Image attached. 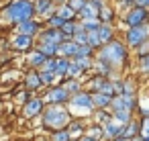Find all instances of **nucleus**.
Instances as JSON below:
<instances>
[{"label": "nucleus", "instance_id": "4468645a", "mask_svg": "<svg viewBox=\"0 0 149 141\" xmlns=\"http://www.w3.org/2000/svg\"><path fill=\"white\" fill-rule=\"evenodd\" d=\"M23 86H25L27 92H35V90H39V88L43 86V84H41V78H39V72H37V70H29V72L25 74Z\"/></svg>", "mask_w": 149, "mask_h": 141}, {"label": "nucleus", "instance_id": "c9c22d12", "mask_svg": "<svg viewBox=\"0 0 149 141\" xmlns=\"http://www.w3.org/2000/svg\"><path fill=\"white\" fill-rule=\"evenodd\" d=\"M74 61H76L84 72H86L88 68H92V57H74Z\"/></svg>", "mask_w": 149, "mask_h": 141}, {"label": "nucleus", "instance_id": "58836bf2", "mask_svg": "<svg viewBox=\"0 0 149 141\" xmlns=\"http://www.w3.org/2000/svg\"><path fill=\"white\" fill-rule=\"evenodd\" d=\"M29 94H31V92H27V90H23V92H19V94H17V102H21V104H25V102H27V100L31 98Z\"/></svg>", "mask_w": 149, "mask_h": 141}, {"label": "nucleus", "instance_id": "79ce46f5", "mask_svg": "<svg viewBox=\"0 0 149 141\" xmlns=\"http://www.w3.org/2000/svg\"><path fill=\"white\" fill-rule=\"evenodd\" d=\"M78 141H96V139H92V137H88V135H82Z\"/></svg>", "mask_w": 149, "mask_h": 141}, {"label": "nucleus", "instance_id": "72a5a7b5", "mask_svg": "<svg viewBox=\"0 0 149 141\" xmlns=\"http://www.w3.org/2000/svg\"><path fill=\"white\" fill-rule=\"evenodd\" d=\"M51 141H72V139L65 129H59V131H51Z\"/></svg>", "mask_w": 149, "mask_h": 141}, {"label": "nucleus", "instance_id": "5701e85b", "mask_svg": "<svg viewBox=\"0 0 149 141\" xmlns=\"http://www.w3.org/2000/svg\"><path fill=\"white\" fill-rule=\"evenodd\" d=\"M39 53H43L45 57H57V45H51V43H37L35 47Z\"/></svg>", "mask_w": 149, "mask_h": 141}, {"label": "nucleus", "instance_id": "412c9836", "mask_svg": "<svg viewBox=\"0 0 149 141\" xmlns=\"http://www.w3.org/2000/svg\"><path fill=\"white\" fill-rule=\"evenodd\" d=\"M139 135V123L135 121V119H131L127 125H125V131H123V137L127 139V141H131V139H135Z\"/></svg>", "mask_w": 149, "mask_h": 141}, {"label": "nucleus", "instance_id": "f257e3e1", "mask_svg": "<svg viewBox=\"0 0 149 141\" xmlns=\"http://www.w3.org/2000/svg\"><path fill=\"white\" fill-rule=\"evenodd\" d=\"M2 19L8 21L10 25H21L25 21L35 19V8L31 0H10L2 10Z\"/></svg>", "mask_w": 149, "mask_h": 141}, {"label": "nucleus", "instance_id": "aec40b11", "mask_svg": "<svg viewBox=\"0 0 149 141\" xmlns=\"http://www.w3.org/2000/svg\"><path fill=\"white\" fill-rule=\"evenodd\" d=\"M55 15H57V17H61L65 23H72V21H76V17H78V15H76L68 4H59V6H55Z\"/></svg>", "mask_w": 149, "mask_h": 141}, {"label": "nucleus", "instance_id": "37998d69", "mask_svg": "<svg viewBox=\"0 0 149 141\" xmlns=\"http://www.w3.org/2000/svg\"><path fill=\"white\" fill-rule=\"evenodd\" d=\"M53 4H65V0H51Z\"/></svg>", "mask_w": 149, "mask_h": 141}, {"label": "nucleus", "instance_id": "393cba45", "mask_svg": "<svg viewBox=\"0 0 149 141\" xmlns=\"http://www.w3.org/2000/svg\"><path fill=\"white\" fill-rule=\"evenodd\" d=\"M96 121H98V125H100V127H104L106 123H110V121H112V112H110L108 108L96 110Z\"/></svg>", "mask_w": 149, "mask_h": 141}, {"label": "nucleus", "instance_id": "423d86ee", "mask_svg": "<svg viewBox=\"0 0 149 141\" xmlns=\"http://www.w3.org/2000/svg\"><path fill=\"white\" fill-rule=\"evenodd\" d=\"M147 19H149V10L133 6V8L125 15L123 21H125V25H127L129 29H133V27H139V25H147Z\"/></svg>", "mask_w": 149, "mask_h": 141}, {"label": "nucleus", "instance_id": "cd10ccee", "mask_svg": "<svg viewBox=\"0 0 149 141\" xmlns=\"http://www.w3.org/2000/svg\"><path fill=\"white\" fill-rule=\"evenodd\" d=\"M63 23H65V21H63L61 17H57V15L53 13V15H51V17L47 19V29H57V31H59V29L63 27Z\"/></svg>", "mask_w": 149, "mask_h": 141}, {"label": "nucleus", "instance_id": "b1692460", "mask_svg": "<svg viewBox=\"0 0 149 141\" xmlns=\"http://www.w3.org/2000/svg\"><path fill=\"white\" fill-rule=\"evenodd\" d=\"M70 61L72 59H68V57H55V70H53V74L55 76H65V72L70 68Z\"/></svg>", "mask_w": 149, "mask_h": 141}, {"label": "nucleus", "instance_id": "f03ea898", "mask_svg": "<svg viewBox=\"0 0 149 141\" xmlns=\"http://www.w3.org/2000/svg\"><path fill=\"white\" fill-rule=\"evenodd\" d=\"M98 61L106 64L110 70H116V68H123L127 64V47L120 43V41H110L108 45L100 47L98 49V55H96Z\"/></svg>", "mask_w": 149, "mask_h": 141}, {"label": "nucleus", "instance_id": "7c9ffc66", "mask_svg": "<svg viewBox=\"0 0 149 141\" xmlns=\"http://www.w3.org/2000/svg\"><path fill=\"white\" fill-rule=\"evenodd\" d=\"M63 88H65V92H68L70 96H74V94H78V92L82 90V88H80V82H78V80H68Z\"/></svg>", "mask_w": 149, "mask_h": 141}, {"label": "nucleus", "instance_id": "4c0bfd02", "mask_svg": "<svg viewBox=\"0 0 149 141\" xmlns=\"http://www.w3.org/2000/svg\"><path fill=\"white\" fill-rule=\"evenodd\" d=\"M139 70H141V72H145V74L149 72V53H145V55H141V57H139Z\"/></svg>", "mask_w": 149, "mask_h": 141}, {"label": "nucleus", "instance_id": "f704fd0d", "mask_svg": "<svg viewBox=\"0 0 149 141\" xmlns=\"http://www.w3.org/2000/svg\"><path fill=\"white\" fill-rule=\"evenodd\" d=\"M94 55V49L90 45H84V47H78L76 51V57H92Z\"/></svg>", "mask_w": 149, "mask_h": 141}, {"label": "nucleus", "instance_id": "f3484780", "mask_svg": "<svg viewBox=\"0 0 149 141\" xmlns=\"http://www.w3.org/2000/svg\"><path fill=\"white\" fill-rule=\"evenodd\" d=\"M96 35H98L100 47L108 45V43L114 39V33H112V27H110V25H100V27H98V31H96Z\"/></svg>", "mask_w": 149, "mask_h": 141}, {"label": "nucleus", "instance_id": "6ab92c4d", "mask_svg": "<svg viewBox=\"0 0 149 141\" xmlns=\"http://www.w3.org/2000/svg\"><path fill=\"white\" fill-rule=\"evenodd\" d=\"M90 98H92V106L94 108H98V110H102V108H108L110 106V96H106V94H90Z\"/></svg>", "mask_w": 149, "mask_h": 141}, {"label": "nucleus", "instance_id": "c85d7f7f", "mask_svg": "<svg viewBox=\"0 0 149 141\" xmlns=\"http://www.w3.org/2000/svg\"><path fill=\"white\" fill-rule=\"evenodd\" d=\"M106 80H108V78H102V76H96V78H92V84H90V88H92V94H96V92H102V88H104Z\"/></svg>", "mask_w": 149, "mask_h": 141}, {"label": "nucleus", "instance_id": "6e6552de", "mask_svg": "<svg viewBox=\"0 0 149 141\" xmlns=\"http://www.w3.org/2000/svg\"><path fill=\"white\" fill-rule=\"evenodd\" d=\"M43 108H45V102H43L41 98H37V96H31V98L23 104V114H25L27 119H35V117H41Z\"/></svg>", "mask_w": 149, "mask_h": 141}, {"label": "nucleus", "instance_id": "7ed1b4c3", "mask_svg": "<svg viewBox=\"0 0 149 141\" xmlns=\"http://www.w3.org/2000/svg\"><path fill=\"white\" fill-rule=\"evenodd\" d=\"M41 121H43V127L45 129L59 131V129H65L70 125L72 114L68 110H63V106H47L41 112Z\"/></svg>", "mask_w": 149, "mask_h": 141}, {"label": "nucleus", "instance_id": "ddd939ff", "mask_svg": "<svg viewBox=\"0 0 149 141\" xmlns=\"http://www.w3.org/2000/svg\"><path fill=\"white\" fill-rule=\"evenodd\" d=\"M102 6H104V4L100 2V0H86V6L80 10L82 21H84V19H98V13H100Z\"/></svg>", "mask_w": 149, "mask_h": 141}, {"label": "nucleus", "instance_id": "de8ad7c7", "mask_svg": "<svg viewBox=\"0 0 149 141\" xmlns=\"http://www.w3.org/2000/svg\"><path fill=\"white\" fill-rule=\"evenodd\" d=\"M31 2H35V0H31Z\"/></svg>", "mask_w": 149, "mask_h": 141}, {"label": "nucleus", "instance_id": "2f4dec72", "mask_svg": "<svg viewBox=\"0 0 149 141\" xmlns=\"http://www.w3.org/2000/svg\"><path fill=\"white\" fill-rule=\"evenodd\" d=\"M139 131H141V139L149 137V114H143V121L139 123Z\"/></svg>", "mask_w": 149, "mask_h": 141}, {"label": "nucleus", "instance_id": "ea45409f", "mask_svg": "<svg viewBox=\"0 0 149 141\" xmlns=\"http://www.w3.org/2000/svg\"><path fill=\"white\" fill-rule=\"evenodd\" d=\"M133 2H135L137 8H145V10L149 8V0H133Z\"/></svg>", "mask_w": 149, "mask_h": 141}, {"label": "nucleus", "instance_id": "473e14b6", "mask_svg": "<svg viewBox=\"0 0 149 141\" xmlns=\"http://www.w3.org/2000/svg\"><path fill=\"white\" fill-rule=\"evenodd\" d=\"M65 4H68L76 15H80V10L86 6V0H65Z\"/></svg>", "mask_w": 149, "mask_h": 141}, {"label": "nucleus", "instance_id": "c756f323", "mask_svg": "<svg viewBox=\"0 0 149 141\" xmlns=\"http://www.w3.org/2000/svg\"><path fill=\"white\" fill-rule=\"evenodd\" d=\"M39 78H41V84H43V86H45V84H47V86H55V78H57V76H55L53 72H39Z\"/></svg>", "mask_w": 149, "mask_h": 141}, {"label": "nucleus", "instance_id": "e433bc0d", "mask_svg": "<svg viewBox=\"0 0 149 141\" xmlns=\"http://www.w3.org/2000/svg\"><path fill=\"white\" fill-rule=\"evenodd\" d=\"M88 137H92V139H96V141H100V137H102V127L100 125H96V127H92V129H88V133H86Z\"/></svg>", "mask_w": 149, "mask_h": 141}, {"label": "nucleus", "instance_id": "2eb2a0df", "mask_svg": "<svg viewBox=\"0 0 149 141\" xmlns=\"http://www.w3.org/2000/svg\"><path fill=\"white\" fill-rule=\"evenodd\" d=\"M123 131H125V127L120 125V123H116V121H110V123H106L104 127H102V135L106 137V139H118V137H123Z\"/></svg>", "mask_w": 149, "mask_h": 141}, {"label": "nucleus", "instance_id": "a878e982", "mask_svg": "<svg viewBox=\"0 0 149 141\" xmlns=\"http://www.w3.org/2000/svg\"><path fill=\"white\" fill-rule=\"evenodd\" d=\"M82 72H84V70H82V68L72 59V61H70V68H68V72H65V76H68L70 80H78V76H80Z\"/></svg>", "mask_w": 149, "mask_h": 141}, {"label": "nucleus", "instance_id": "bb28decb", "mask_svg": "<svg viewBox=\"0 0 149 141\" xmlns=\"http://www.w3.org/2000/svg\"><path fill=\"white\" fill-rule=\"evenodd\" d=\"M98 21H100L102 25H110V21H112V10H110L108 6H102L100 13H98Z\"/></svg>", "mask_w": 149, "mask_h": 141}, {"label": "nucleus", "instance_id": "a18cd8bd", "mask_svg": "<svg viewBox=\"0 0 149 141\" xmlns=\"http://www.w3.org/2000/svg\"><path fill=\"white\" fill-rule=\"evenodd\" d=\"M131 141H143V139H141V137H135V139H131Z\"/></svg>", "mask_w": 149, "mask_h": 141}, {"label": "nucleus", "instance_id": "c03bdc74", "mask_svg": "<svg viewBox=\"0 0 149 141\" xmlns=\"http://www.w3.org/2000/svg\"><path fill=\"white\" fill-rule=\"evenodd\" d=\"M112 141H127L125 137H118V139H112Z\"/></svg>", "mask_w": 149, "mask_h": 141}, {"label": "nucleus", "instance_id": "9b49d317", "mask_svg": "<svg viewBox=\"0 0 149 141\" xmlns=\"http://www.w3.org/2000/svg\"><path fill=\"white\" fill-rule=\"evenodd\" d=\"M33 8H35V17H41L45 21L55 13V4L51 2V0H35Z\"/></svg>", "mask_w": 149, "mask_h": 141}, {"label": "nucleus", "instance_id": "dca6fc26", "mask_svg": "<svg viewBox=\"0 0 149 141\" xmlns=\"http://www.w3.org/2000/svg\"><path fill=\"white\" fill-rule=\"evenodd\" d=\"M45 59H47V57H45L43 53H39L35 47L27 53V66H29L31 70H37V72H39V70H41V66L45 64Z\"/></svg>", "mask_w": 149, "mask_h": 141}, {"label": "nucleus", "instance_id": "9d476101", "mask_svg": "<svg viewBox=\"0 0 149 141\" xmlns=\"http://www.w3.org/2000/svg\"><path fill=\"white\" fill-rule=\"evenodd\" d=\"M10 47H13L15 51H19V53H29V51L35 47V39H33V37H25V35H17V33H15L13 41H10Z\"/></svg>", "mask_w": 149, "mask_h": 141}, {"label": "nucleus", "instance_id": "49530a36", "mask_svg": "<svg viewBox=\"0 0 149 141\" xmlns=\"http://www.w3.org/2000/svg\"><path fill=\"white\" fill-rule=\"evenodd\" d=\"M143 141H149V137H147V139H143Z\"/></svg>", "mask_w": 149, "mask_h": 141}, {"label": "nucleus", "instance_id": "1a4fd4ad", "mask_svg": "<svg viewBox=\"0 0 149 141\" xmlns=\"http://www.w3.org/2000/svg\"><path fill=\"white\" fill-rule=\"evenodd\" d=\"M41 33V23L37 19H31V21H25L21 25H17V35H25V37H37Z\"/></svg>", "mask_w": 149, "mask_h": 141}, {"label": "nucleus", "instance_id": "0eeeda50", "mask_svg": "<svg viewBox=\"0 0 149 141\" xmlns=\"http://www.w3.org/2000/svg\"><path fill=\"white\" fill-rule=\"evenodd\" d=\"M68 104H70L72 112H74V110H92V108H94V106H92V98H90V94L84 92V90H80L78 94L70 96Z\"/></svg>", "mask_w": 149, "mask_h": 141}, {"label": "nucleus", "instance_id": "a211bd4d", "mask_svg": "<svg viewBox=\"0 0 149 141\" xmlns=\"http://www.w3.org/2000/svg\"><path fill=\"white\" fill-rule=\"evenodd\" d=\"M65 131H68L70 139H80V137H82V131H84V123H82V121L72 119V121H70V125L65 127Z\"/></svg>", "mask_w": 149, "mask_h": 141}, {"label": "nucleus", "instance_id": "a19ab883", "mask_svg": "<svg viewBox=\"0 0 149 141\" xmlns=\"http://www.w3.org/2000/svg\"><path fill=\"white\" fill-rule=\"evenodd\" d=\"M120 4H123V6H131V8L135 6V2H133V0H120Z\"/></svg>", "mask_w": 149, "mask_h": 141}, {"label": "nucleus", "instance_id": "20e7f679", "mask_svg": "<svg viewBox=\"0 0 149 141\" xmlns=\"http://www.w3.org/2000/svg\"><path fill=\"white\" fill-rule=\"evenodd\" d=\"M47 106H63V104H68V100H70V94L65 92V88L63 86H51L45 94H43V98H41Z\"/></svg>", "mask_w": 149, "mask_h": 141}, {"label": "nucleus", "instance_id": "f8f14e48", "mask_svg": "<svg viewBox=\"0 0 149 141\" xmlns=\"http://www.w3.org/2000/svg\"><path fill=\"white\" fill-rule=\"evenodd\" d=\"M63 41H65L63 35H61V31H57V29H43V31L39 33V43L59 45V43H63Z\"/></svg>", "mask_w": 149, "mask_h": 141}, {"label": "nucleus", "instance_id": "4be33fe9", "mask_svg": "<svg viewBox=\"0 0 149 141\" xmlns=\"http://www.w3.org/2000/svg\"><path fill=\"white\" fill-rule=\"evenodd\" d=\"M78 27H80V23L72 21V23H63V27H61L59 31H61V35H63V39H65V41H72V37H74V35H76V31H78Z\"/></svg>", "mask_w": 149, "mask_h": 141}, {"label": "nucleus", "instance_id": "39448f33", "mask_svg": "<svg viewBox=\"0 0 149 141\" xmlns=\"http://www.w3.org/2000/svg\"><path fill=\"white\" fill-rule=\"evenodd\" d=\"M145 41H149V25H139L127 31V45L131 49H139Z\"/></svg>", "mask_w": 149, "mask_h": 141}]
</instances>
